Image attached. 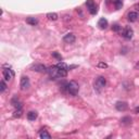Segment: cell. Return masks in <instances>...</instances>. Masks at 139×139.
<instances>
[{"instance_id":"cell-1","label":"cell","mask_w":139,"mask_h":139,"mask_svg":"<svg viewBox=\"0 0 139 139\" xmlns=\"http://www.w3.org/2000/svg\"><path fill=\"white\" fill-rule=\"evenodd\" d=\"M78 90H79V86L75 80H71L66 84V91L71 96H76L78 94Z\"/></svg>"},{"instance_id":"cell-2","label":"cell","mask_w":139,"mask_h":139,"mask_svg":"<svg viewBox=\"0 0 139 139\" xmlns=\"http://www.w3.org/2000/svg\"><path fill=\"white\" fill-rule=\"evenodd\" d=\"M107 85V79L103 77V76H98L95 80V90H97L98 92H100L101 90H102Z\"/></svg>"},{"instance_id":"cell-3","label":"cell","mask_w":139,"mask_h":139,"mask_svg":"<svg viewBox=\"0 0 139 139\" xmlns=\"http://www.w3.org/2000/svg\"><path fill=\"white\" fill-rule=\"evenodd\" d=\"M47 73L49 74V76L52 78V79H55V78H60V69L58 68V65H53V66H50L47 69Z\"/></svg>"},{"instance_id":"cell-4","label":"cell","mask_w":139,"mask_h":139,"mask_svg":"<svg viewBox=\"0 0 139 139\" xmlns=\"http://www.w3.org/2000/svg\"><path fill=\"white\" fill-rule=\"evenodd\" d=\"M122 36L124 37L125 39H127V40L132 39L133 36H134V31H133V28H132V27H129V26L125 27V28L122 31Z\"/></svg>"},{"instance_id":"cell-5","label":"cell","mask_w":139,"mask_h":139,"mask_svg":"<svg viewBox=\"0 0 139 139\" xmlns=\"http://www.w3.org/2000/svg\"><path fill=\"white\" fill-rule=\"evenodd\" d=\"M31 86V83H30V78L27 77V76H23L21 78V83H20V87L22 90H26V89H28Z\"/></svg>"},{"instance_id":"cell-6","label":"cell","mask_w":139,"mask_h":139,"mask_svg":"<svg viewBox=\"0 0 139 139\" xmlns=\"http://www.w3.org/2000/svg\"><path fill=\"white\" fill-rule=\"evenodd\" d=\"M2 75H3V78L6 80H11L14 77V72L11 69H3Z\"/></svg>"},{"instance_id":"cell-7","label":"cell","mask_w":139,"mask_h":139,"mask_svg":"<svg viewBox=\"0 0 139 139\" xmlns=\"http://www.w3.org/2000/svg\"><path fill=\"white\" fill-rule=\"evenodd\" d=\"M86 6H87V8H88L89 12H90L92 15H95V14L97 13V7H96V4H95V2H94V0H87V1H86Z\"/></svg>"},{"instance_id":"cell-8","label":"cell","mask_w":139,"mask_h":139,"mask_svg":"<svg viewBox=\"0 0 139 139\" xmlns=\"http://www.w3.org/2000/svg\"><path fill=\"white\" fill-rule=\"evenodd\" d=\"M75 40H76V37L73 33H69L66 35H64L63 37V41L66 44H73V42H75Z\"/></svg>"},{"instance_id":"cell-9","label":"cell","mask_w":139,"mask_h":139,"mask_svg":"<svg viewBox=\"0 0 139 139\" xmlns=\"http://www.w3.org/2000/svg\"><path fill=\"white\" fill-rule=\"evenodd\" d=\"M32 71H35V72H38V73H45L47 72V68H46L44 64H34V65H32Z\"/></svg>"},{"instance_id":"cell-10","label":"cell","mask_w":139,"mask_h":139,"mask_svg":"<svg viewBox=\"0 0 139 139\" xmlns=\"http://www.w3.org/2000/svg\"><path fill=\"white\" fill-rule=\"evenodd\" d=\"M115 108L117 111H119V112H123V111L127 110L128 104H127V102H125V101H117L116 104H115Z\"/></svg>"},{"instance_id":"cell-11","label":"cell","mask_w":139,"mask_h":139,"mask_svg":"<svg viewBox=\"0 0 139 139\" xmlns=\"http://www.w3.org/2000/svg\"><path fill=\"white\" fill-rule=\"evenodd\" d=\"M138 17H139V14L135 11H131L128 14H127V20L129 22H136L138 20Z\"/></svg>"},{"instance_id":"cell-12","label":"cell","mask_w":139,"mask_h":139,"mask_svg":"<svg viewBox=\"0 0 139 139\" xmlns=\"http://www.w3.org/2000/svg\"><path fill=\"white\" fill-rule=\"evenodd\" d=\"M98 26H99V28H101V30H106L108 27V21L106 20L104 17L100 18L99 22H98Z\"/></svg>"},{"instance_id":"cell-13","label":"cell","mask_w":139,"mask_h":139,"mask_svg":"<svg viewBox=\"0 0 139 139\" xmlns=\"http://www.w3.org/2000/svg\"><path fill=\"white\" fill-rule=\"evenodd\" d=\"M37 116H38V114H37L36 111H30V112L27 113V119H28V121H35Z\"/></svg>"},{"instance_id":"cell-14","label":"cell","mask_w":139,"mask_h":139,"mask_svg":"<svg viewBox=\"0 0 139 139\" xmlns=\"http://www.w3.org/2000/svg\"><path fill=\"white\" fill-rule=\"evenodd\" d=\"M39 138H41V139H45V138H51V135L46 131V129H41V131L39 132Z\"/></svg>"},{"instance_id":"cell-15","label":"cell","mask_w":139,"mask_h":139,"mask_svg":"<svg viewBox=\"0 0 139 139\" xmlns=\"http://www.w3.org/2000/svg\"><path fill=\"white\" fill-rule=\"evenodd\" d=\"M121 124L122 125H125V126H128V125H131L132 124V117H129V116H125L121 119Z\"/></svg>"},{"instance_id":"cell-16","label":"cell","mask_w":139,"mask_h":139,"mask_svg":"<svg viewBox=\"0 0 139 139\" xmlns=\"http://www.w3.org/2000/svg\"><path fill=\"white\" fill-rule=\"evenodd\" d=\"M26 23L32 25V26H35V25L38 24V20H37L36 17H27L26 18Z\"/></svg>"},{"instance_id":"cell-17","label":"cell","mask_w":139,"mask_h":139,"mask_svg":"<svg viewBox=\"0 0 139 139\" xmlns=\"http://www.w3.org/2000/svg\"><path fill=\"white\" fill-rule=\"evenodd\" d=\"M47 17H48V20H50V21H57L59 15L57 13H54V12H50V13L47 14Z\"/></svg>"},{"instance_id":"cell-18","label":"cell","mask_w":139,"mask_h":139,"mask_svg":"<svg viewBox=\"0 0 139 139\" xmlns=\"http://www.w3.org/2000/svg\"><path fill=\"white\" fill-rule=\"evenodd\" d=\"M6 89H7V84L4 83V79H1V82H0V92L6 91Z\"/></svg>"},{"instance_id":"cell-19","label":"cell","mask_w":139,"mask_h":139,"mask_svg":"<svg viewBox=\"0 0 139 139\" xmlns=\"http://www.w3.org/2000/svg\"><path fill=\"white\" fill-rule=\"evenodd\" d=\"M57 65H58V68H59V69H63V70H68V71H69V66L66 65L65 63H63V62H60V63H58Z\"/></svg>"},{"instance_id":"cell-20","label":"cell","mask_w":139,"mask_h":139,"mask_svg":"<svg viewBox=\"0 0 139 139\" xmlns=\"http://www.w3.org/2000/svg\"><path fill=\"white\" fill-rule=\"evenodd\" d=\"M121 30H122V27L119 26L118 24H114V25L112 26V31H114V32H116V33H118Z\"/></svg>"},{"instance_id":"cell-21","label":"cell","mask_w":139,"mask_h":139,"mask_svg":"<svg viewBox=\"0 0 139 139\" xmlns=\"http://www.w3.org/2000/svg\"><path fill=\"white\" fill-rule=\"evenodd\" d=\"M52 57H53V58H55L57 60H59V61H61V60H62V55H61V54H59L58 52H52Z\"/></svg>"},{"instance_id":"cell-22","label":"cell","mask_w":139,"mask_h":139,"mask_svg":"<svg viewBox=\"0 0 139 139\" xmlns=\"http://www.w3.org/2000/svg\"><path fill=\"white\" fill-rule=\"evenodd\" d=\"M21 115H22V109H15L14 116H15V117H20Z\"/></svg>"},{"instance_id":"cell-23","label":"cell","mask_w":139,"mask_h":139,"mask_svg":"<svg viewBox=\"0 0 139 139\" xmlns=\"http://www.w3.org/2000/svg\"><path fill=\"white\" fill-rule=\"evenodd\" d=\"M97 66H98V68H100V69H107V68H108V64H107V63H104V62H99Z\"/></svg>"},{"instance_id":"cell-24","label":"cell","mask_w":139,"mask_h":139,"mask_svg":"<svg viewBox=\"0 0 139 139\" xmlns=\"http://www.w3.org/2000/svg\"><path fill=\"white\" fill-rule=\"evenodd\" d=\"M71 15L69 16V15H64V21H71Z\"/></svg>"},{"instance_id":"cell-25","label":"cell","mask_w":139,"mask_h":139,"mask_svg":"<svg viewBox=\"0 0 139 139\" xmlns=\"http://www.w3.org/2000/svg\"><path fill=\"white\" fill-rule=\"evenodd\" d=\"M135 112H136V113H139V107H137V108L135 109Z\"/></svg>"},{"instance_id":"cell-26","label":"cell","mask_w":139,"mask_h":139,"mask_svg":"<svg viewBox=\"0 0 139 139\" xmlns=\"http://www.w3.org/2000/svg\"><path fill=\"white\" fill-rule=\"evenodd\" d=\"M138 8H139V4H138Z\"/></svg>"}]
</instances>
